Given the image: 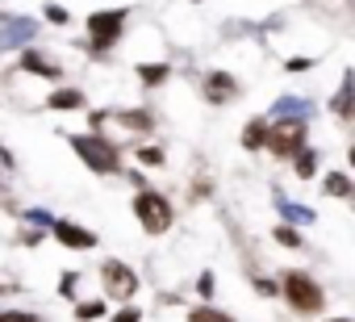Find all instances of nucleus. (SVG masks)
I'll return each instance as SVG.
<instances>
[{
  "instance_id": "nucleus-16",
  "label": "nucleus",
  "mask_w": 355,
  "mask_h": 322,
  "mask_svg": "<svg viewBox=\"0 0 355 322\" xmlns=\"http://www.w3.org/2000/svg\"><path fill=\"white\" fill-rule=\"evenodd\" d=\"M322 189H326V193H330V197H351V180H347V176H343V172H330V176H326V185H322Z\"/></svg>"
},
{
  "instance_id": "nucleus-3",
  "label": "nucleus",
  "mask_w": 355,
  "mask_h": 322,
  "mask_svg": "<svg viewBox=\"0 0 355 322\" xmlns=\"http://www.w3.org/2000/svg\"><path fill=\"white\" fill-rule=\"evenodd\" d=\"M134 218H138V226L146 235H163L171 226V201L163 193H155V189H142L134 197Z\"/></svg>"
},
{
  "instance_id": "nucleus-6",
  "label": "nucleus",
  "mask_w": 355,
  "mask_h": 322,
  "mask_svg": "<svg viewBox=\"0 0 355 322\" xmlns=\"http://www.w3.org/2000/svg\"><path fill=\"white\" fill-rule=\"evenodd\" d=\"M101 276H105L109 297H117V301H130V297H134V289H138V276H134L121 260H109V264L101 268Z\"/></svg>"
},
{
  "instance_id": "nucleus-1",
  "label": "nucleus",
  "mask_w": 355,
  "mask_h": 322,
  "mask_svg": "<svg viewBox=\"0 0 355 322\" xmlns=\"http://www.w3.org/2000/svg\"><path fill=\"white\" fill-rule=\"evenodd\" d=\"M71 146H76V155L84 159V164H88L92 172H101V176H109V172H117V168H121L117 146H113L109 138H101V134H76V138H71Z\"/></svg>"
},
{
  "instance_id": "nucleus-24",
  "label": "nucleus",
  "mask_w": 355,
  "mask_h": 322,
  "mask_svg": "<svg viewBox=\"0 0 355 322\" xmlns=\"http://www.w3.org/2000/svg\"><path fill=\"white\" fill-rule=\"evenodd\" d=\"M276 109H280V113H297V109H301V101H297V96H293V101L284 96V101H276Z\"/></svg>"
},
{
  "instance_id": "nucleus-10",
  "label": "nucleus",
  "mask_w": 355,
  "mask_h": 322,
  "mask_svg": "<svg viewBox=\"0 0 355 322\" xmlns=\"http://www.w3.org/2000/svg\"><path fill=\"white\" fill-rule=\"evenodd\" d=\"M84 105V92L80 88H63V92H55L51 101H46V109H59V113H71V109H80Z\"/></svg>"
},
{
  "instance_id": "nucleus-13",
  "label": "nucleus",
  "mask_w": 355,
  "mask_h": 322,
  "mask_svg": "<svg viewBox=\"0 0 355 322\" xmlns=\"http://www.w3.org/2000/svg\"><path fill=\"white\" fill-rule=\"evenodd\" d=\"M189 322H234V318L214 310V305H197V310H189Z\"/></svg>"
},
{
  "instance_id": "nucleus-14",
  "label": "nucleus",
  "mask_w": 355,
  "mask_h": 322,
  "mask_svg": "<svg viewBox=\"0 0 355 322\" xmlns=\"http://www.w3.org/2000/svg\"><path fill=\"white\" fill-rule=\"evenodd\" d=\"M293 159H297V176H301V180H309V176L318 172V155H313V151H305V146H301Z\"/></svg>"
},
{
  "instance_id": "nucleus-22",
  "label": "nucleus",
  "mask_w": 355,
  "mask_h": 322,
  "mask_svg": "<svg viewBox=\"0 0 355 322\" xmlns=\"http://www.w3.org/2000/svg\"><path fill=\"white\" fill-rule=\"evenodd\" d=\"M284 218H297V222H309L313 214H309V210H301V205H284Z\"/></svg>"
},
{
  "instance_id": "nucleus-2",
  "label": "nucleus",
  "mask_w": 355,
  "mask_h": 322,
  "mask_svg": "<svg viewBox=\"0 0 355 322\" xmlns=\"http://www.w3.org/2000/svg\"><path fill=\"white\" fill-rule=\"evenodd\" d=\"M280 293L288 297V305L297 310V314H318L322 310V285L309 276V272H284V280H280Z\"/></svg>"
},
{
  "instance_id": "nucleus-5",
  "label": "nucleus",
  "mask_w": 355,
  "mask_h": 322,
  "mask_svg": "<svg viewBox=\"0 0 355 322\" xmlns=\"http://www.w3.org/2000/svg\"><path fill=\"white\" fill-rule=\"evenodd\" d=\"M121 26H125V9H105V13H92L88 17V34H92V42L101 51L121 38Z\"/></svg>"
},
{
  "instance_id": "nucleus-26",
  "label": "nucleus",
  "mask_w": 355,
  "mask_h": 322,
  "mask_svg": "<svg viewBox=\"0 0 355 322\" xmlns=\"http://www.w3.org/2000/svg\"><path fill=\"white\" fill-rule=\"evenodd\" d=\"M197 289H201V293H205V297H209V293H214V276H209V272H205V276H201V280H197Z\"/></svg>"
},
{
  "instance_id": "nucleus-20",
  "label": "nucleus",
  "mask_w": 355,
  "mask_h": 322,
  "mask_svg": "<svg viewBox=\"0 0 355 322\" xmlns=\"http://www.w3.org/2000/svg\"><path fill=\"white\" fill-rule=\"evenodd\" d=\"M138 159H142V164H155V168H159V164H163V151H159V146H142Z\"/></svg>"
},
{
  "instance_id": "nucleus-27",
  "label": "nucleus",
  "mask_w": 355,
  "mask_h": 322,
  "mask_svg": "<svg viewBox=\"0 0 355 322\" xmlns=\"http://www.w3.org/2000/svg\"><path fill=\"white\" fill-rule=\"evenodd\" d=\"M330 322H347V318H330Z\"/></svg>"
},
{
  "instance_id": "nucleus-9",
  "label": "nucleus",
  "mask_w": 355,
  "mask_h": 322,
  "mask_svg": "<svg viewBox=\"0 0 355 322\" xmlns=\"http://www.w3.org/2000/svg\"><path fill=\"white\" fill-rule=\"evenodd\" d=\"M21 67H26V71H34V76H42V80H59V76H63V71H59V63L42 59L38 51H26V55H21Z\"/></svg>"
},
{
  "instance_id": "nucleus-12",
  "label": "nucleus",
  "mask_w": 355,
  "mask_h": 322,
  "mask_svg": "<svg viewBox=\"0 0 355 322\" xmlns=\"http://www.w3.org/2000/svg\"><path fill=\"white\" fill-rule=\"evenodd\" d=\"M138 76H142V84H163L171 71H167V63H138Z\"/></svg>"
},
{
  "instance_id": "nucleus-25",
  "label": "nucleus",
  "mask_w": 355,
  "mask_h": 322,
  "mask_svg": "<svg viewBox=\"0 0 355 322\" xmlns=\"http://www.w3.org/2000/svg\"><path fill=\"white\" fill-rule=\"evenodd\" d=\"M113 322H138V310H117Z\"/></svg>"
},
{
  "instance_id": "nucleus-19",
  "label": "nucleus",
  "mask_w": 355,
  "mask_h": 322,
  "mask_svg": "<svg viewBox=\"0 0 355 322\" xmlns=\"http://www.w3.org/2000/svg\"><path fill=\"white\" fill-rule=\"evenodd\" d=\"M276 243H284V247H301V235H297L293 226H276Z\"/></svg>"
},
{
  "instance_id": "nucleus-11",
  "label": "nucleus",
  "mask_w": 355,
  "mask_h": 322,
  "mask_svg": "<svg viewBox=\"0 0 355 322\" xmlns=\"http://www.w3.org/2000/svg\"><path fill=\"white\" fill-rule=\"evenodd\" d=\"M263 138H268V126H263V121H247V130H243V146H247V151H259Z\"/></svg>"
},
{
  "instance_id": "nucleus-21",
  "label": "nucleus",
  "mask_w": 355,
  "mask_h": 322,
  "mask_svg": "<svg viewBox=\"0 0 355 322\" xmlns=\"http://www.w3.org/2000/svg\"><path fill=\"white\" fill-rule=\"evenodd\" d=\"M46 22L63 26V22H67V9H63V5H46Z\"/></svg>"
},
{
  "instance_id": "nucleus-18",
  "label": "nucleus",
  "mask_w": 355,
  "mask_h": 322,
  "mask_svg": "<svg viewBox=\"0 0 355 322\" xmlns=\"http://www.w3.org/2000/svg\"><path fill=\"white\" fill-rule=\"evenodd\" d=\"M101 314H105L101 301H80V305H76V318H84V322H92V318H101Z\"/></svg>"
},
{
  "instance_id": "nucleus-15",
  "label": "nucleus",
  "mask_w": 355,
  "mask_h": 322,
  "mask_svg": "<svg viewBox=\"0 0 355 322\" xmlns=\"http://www.w3.org/2000/svg\"><path fill=\"white\" fill-rule=\"evenodd\" d=\"M117 121L130 126V130H150V113H138V109H121Z\"/></svg>"
},
{
  "instance_id": "nucleus-23",
  "label": "nucleus",
  "mask_w": 355,
  "mask_h": 322,
  "mask_svg": "<svg viewBox=\"0 0 355 322\" xmlns=\"http://www.w3.org/2000/svg\"><path fill=\"white\" fill-rule=\"evenodd\" d=\"M0 322H38L34 314H17V310H9V314H0Z\"/></svg>"
},
{
  "instance_id": "nucleus-8",
  "label": "nucleus",
  "mask_w": 355,
  "mask_h": 322,
  "mask_svg": "<svg viewBox=\"0 0 355 322\" xmlns=\"http://www.w3.org/2000/svg\"><path fill=\"white\" fill-rule=\"evenodd\" d=\"M234 92H239V84H234V80H230L226 71H214V76L205 80V96H209L214 105H222V101H230Z\"/></svg>"
},
{
  "instance_id": "nucleus-17",
  "label": "nucleus",
  "mask_w": 355,
  "mask_h": 322,
  "mask_svg": "<svg viewBox=\"0 0 355 322\" xmlns=\"http://www.w3.org/2000/svg\"><path fill=\"white\" fill-rule=\"evenodd\" d=\"M334 113L338 117H351V80H343V92L334 96Z\"/></svg>"
},
{
  "instance_id": "nucleus-7",
  "label": "nucleus",
  "mask_w": 355,
  "mask_h": 322,
  "mask_svg": "<svg viewBox=\"0 0 355 322\" xmlns=\"http://www.w3.org/2000/svg\"><path fill=\"white\" fill-rule=\"evenodd\" d=\"M51 230H55V239H59L63 247H71V251H92V247H96V235L84 230V226H76V222H51Z\"/></svg>"
},
{
  "instance_id": "nucleus-4",
  "label": "nucleus",
  "mask_w": 355,
  "mask_h": 322,
  "mask_svg": "<svg viewBox=\"0 0 355 322\" xmlns=\"http://www.w3.org/2000/svg\"><path fill=\"white\" fill-rule=\"evenodd\" d=\"M301 142H305V126H301L297 117H293V121L272 126V130H268V138H263V146H268L272 155H280V159L297 155V151H301Z\"/></svg>"
}]
</instances>
